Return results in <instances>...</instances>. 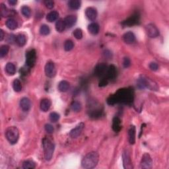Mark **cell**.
I'll return each mask as SVG.
<instances>
[{
  "label": "cell",
  "mask_w": 169,
  "mask_h": 169,
  "mask_svg": "<svg viewBox=\"0 0 169 169\" xmlns=\"http://www.w3.org/2000/svg\"><path fill=\"white\" fill-rule=\"evenodd\" d=\"M140 15L139 13H133L132 15H131L130 17L125 21H123L122 25L124 27H132L136 24L140 23Z\"/></svg>",
  "instance_id": "cell-5"
},
{
  "label": "cell",
  "mask_w": 169,
  "mask_h": 169,
  "mask_svg": "<svg viewBox=\"0 0 169 169\" xmlns=\"http://www.w3.org/2000/svg\"><path fill=\"white\" fill-rule=\"evenodd\" d=\"M146 33L151 38H156L159 35V31L153 24H149L145 27Z\"/></svg>",
  "instance_id": "cell-8"
},
{
  "label": "cell",
  "mask_w": 169,
  "mask_h": 169,
  "mask_svg": "<svg viewBox=\"0 0 169 169\" xmlns=\"http://www.w3.org/2000/svg\"><path fill=\"white\" fill-rule=\"evenodd\" d=\"M108 83V79L106 77H103L99 82V87H105Z\"/></svg>",
  "instance_id": "cell-41"
},
{
  "label": "cell",
  "mask_w": 169,
  "mask_h": 169,
  "mask_svg": "<svg viewBox=\"0 0 169 169\" xmlns=\"http://www.w3.org/2000/svg\"><path fill=\"white\" fill-rule=\"evenodd\" d=\"M123 65L124 68H128L131 65V61L129 58H124V61H123Z\"/></svg>",
  "instance_id": "cell-43"
},
{
  "label": "cell",
  "mask_w": 169,
  "mask_h": 169,
  "mask_svg": "<svg viewBox=\"0 0 169 169\" xmlns=\"http://www.w3.org/2000/svg\"><path fill=\"white\" fill-rule=\"evenodd\" d=\"M50 33V29L46 24H42L40 28V33L43 36H47Z\"/></svg>",
  "instance_id": "cell-31"
},
{
  "label": "cell",
  "mask_w": 169,
  "mask_h": 169,
  "mask_svg": "<svg viewBox=\"0 0 169 169\" xmlns=\"http://www.w3.org/2000/svg\"><path fill=\"white\" fill-rule=\"evenodd\" d=\"M99 159L98 154L96 152H91L85 156L81 161L82 167L86 169H91L97 165Z\"/></svg>",
  "instance_id": "cell-2"
},
{
  "label": "cell",
  "mask_w": 169,
  "mask_h": 169,
  "mask_svg": "<svg viewBox=\"0 0 169 169\" xmlns=\"http://www.w3.org/2000/svg\"><path fill=\"white\" fill-rule=\"evenodd\" d=\"M81 1L79 0H70L68 2V6L71 9L78 10L81 7Z\"/></svg>",
  "instance_id": "cell-24"
},
{
  "label": "cell",
  "mask_w": 169,
  "mask_h": 169,
  "mask_svg": "<svg viewBox=\"0 0 169 169\" xmlns=\"http://www.w3.org/2000/svg\"><path fill=\"white\" fill-rule=\"evenodd\" d=\"M8 3L11 5V6H14L15 5H16L17 3V0H9L8 1Z\"/></svg>",
  "instance_id": "cell-45"
},
{
  "label": "cell",
  "mask_w": 169,
  "mask_h": 169,
  "mask_svg": "<svg viewBox=\"0 0 169 169\" xmlns=\"http://www.w3.org/2000/svg\"><path fill=\"white\" fill-rule=\"evenodd\" d=\"M103 115V111L101 109H96V110H93L89 114L90 117L93 118H98L101 117V116Z\"/></svg>",
  "instance_id": "cell-34"
},
{
  "label": "cell",
  "mask_w": 169,
  "mask_h": 169,
  "mask_svg": "<svg viewBox=\"0 0 169 169\" xmlns=\"http://www.w3.org/2000/svg\"><path fill=\"white\" fill-rule=\"evenodd\" d=\"M36 167V164L33 161L28 160L23 163V168L24 169H33Z\"/></svg>",
  "instance_id": "cell-30"
},
{
  "label": "cell",
  "mask_w": 169,
  "mask_h": 169,
  "mask_svg": "<svg viewBox=\"0 0 169 169\" xmlns=\"http://www.w3.org/2000/svg\"><path fill=\"white\" fill-rule=\"evenodd\" d=\"M69 84L68 81H61L58 84V90L60 92H66L69 89Z\"/></svg>",
  "instance_id": "cell-28"
},
{
  "label": "cell",
  "mask_w": 169,
  "mask_h": 169,
  "mask_svg": "<svg viewBox=\"0 0 169 169\" xmlns=\"http://www.w3.org/2000/svg\"><path fill=\"white\" fill-rule=\"evenodd\" d=\"M89 32L93 35H96L99 33L100 30V27L98 24L96 23H92L88 26Z\"/></svg>",
  "instance_id": "cell-21"
},
{
  "label": "cell",
  "mask_w": 169,
  "mask_h": 169,
  "mask_svg": "<svg viewBox=\"0 0 169 169\" xmlns=\"http://www.w3.org/2000/svg\"><path fill=\"white\" fill-rule=\"evenodd\" d=\"M117 76V69L114 65H111L108 67L107 71L106 73V78L108 79V81L114 80Z\"/></svg>",
  "instance_id": "cell-10"
},
{
  "label": "cell",
  "mask_w": 169,
  "mask_h": 169,
  "mask_svg": "<svg viewBox=\"0 0 169 169\" xmlns=\"http://www.w3.org/2000/svg\"><path fill=\"white\" fill-rule=\"evenodd\" d=\"M135 127L134 126H131L130 130L128 131V137H129V142L132 145L135 142Z\"/></svg>",
  "instance_id": "cell-18"
},
{
  "label": "cell",
  "mask_w": 169,
  "mask_h": 169,
  "mask_svg": "<svg viewBox=\"0 0 169 169\" xmlns=\"http://www.w3.org/2000/svg\"><path fill=\"white\" fill-rule=\"evenodd\" d=\"M16 43L18 44L19 46H23L26 44V37L24 34H19L16 36L15 38Z\"/></svg>",
  "instance_id": "cell-26"
},
{
  "label": "cell",
  "mask_w": 169,
  "mask_h": 169,
  "mask_svg": "<svg viewBox=\"0 0 169 169\" xmlns=\"http://www.w3.org/2000/svg\"><path fill=\"white\" fill-rule=\"evenodd\" d=\"M66 29V24L63 19H59L56 23V29L59 33H62Z\"/></svg>",
  "instance_id": "cell-23"
},
{
  "label": "cell",
  "mask_w": 169,
  "mask_h": 169,
  "mask_svg": "<svg viewBox=\"0 0 169 169\" xmlns=\"http://www.w3.org/2000/svg\"><path fill=\"white\" fill-rule=\"evenodd\" d=\"M153 165V161L148 153H145L141 161V167L142 168H151Z\"/></svg>",
  "instance_id": "cell-9"
},
{
  "label": "cell",
  "mask_w": 169,
  "mask_h": 169,
  "mask_svg": "<svg viewBox=\"0 0 169 169\" xmlns=\"http://www.w3.org/2000/svg\"><path fill=\"white\" fill-rule=\"evenodd\" d=\"M64 23L66 24V27L68 29H70L75 25L77 22V17L75 15H71L67 16L65 19H64Z\"/></svg>",
  "instance_id": "cell-14"
},
{
  "label": "cell",
  "mask_w": 169,
  "mask_h": 169,
  "mask_svg": "<svg viewBox=\"0 0 169 169\" xmlns=\"http://www.w3.org/2000/svg\"><path fill=\"white\" fill-rule=\"evenodd\" d=\"M41 109L42 111L47 112L49 110L51 106V102L48 98H44L42 99L41 102Z\"/></svg>",
  "instance_id": "cell-20"
},
{
  "label": "cell",
  "mask_w": 169,
  "mask_h": 169,
  "mask_svg": "<svg viewBox=\"0 0 169 169\" xmlns=\"http://www.w3.org/2000/svg\"><path fill=\"white\" fill-rule=\"evenodd\" d=\"M149 68L153 71H156L159 69V66L155 62H152L149 64Z\"/></svg>",
  "instance_id": "cell-44"
},
{
  "label": "cell",
  "mask_w": 169,
  "mask_h": 169,
  "mask_svg": "<svg viewBox=\"0 0 169 169\" xmlns=\"http://www.w3.org/2000/svg\"><path fill=\"white\" fill-rule=\"evenodd\" d=\"M112 130L115 132H119L122 129L121 120L118 117H114L112 120Z\"/></svg>",
  "instance_id": "cell-19"
},
{
  "label": "cell",
  "mask_w": 169,
  "mask_h": 169,
  "mask_svg": "<svg viewBox=\"0 0 169 169\" xmlns=\"http://www.w3.org/2000/svg\"><path fill=\"white\" fill-rule=\"evenodd\" d=\"M73 35L76 39L80 40L83 37V31L81 29H76L73 31Z\"/></svg>",
  "instance_id": "cell-38"
},
{
  "label": "cell",
  "mask_w": 169,
  "mask_h": 169,
  "mask_svg": "<svg viewBox=\"0 0 169 169\" xmlns=\"http://www.w3.org/2000/svg\"><path fill=\"white\" fill-rule=\"evenodd\" d=\"M13 88L15 92H20L22 90V85L19 79H16L13 81Z\"/></svg>",
  "instance_id": "cell-32"
},
{
  "label": "cell",
  "mask_w": 169,
  "mask_h": 169,
  "mask_svg": "<svg viewBox=\"0 0 169 169\" xmlns=\"http://www.w3.org/2000/svg\"><path fill=\"white\" fill-rule=\"evenodd\" d=\"M7 140L11 144H15L19 138V132L16 127L11 126L7 129L6 131Z\"/></svg>",
  "instance_id": "cell-4"
},
{
  "label": "cell",
  "mask_w": 169,
  "mask_h": 169,
  "mask_svg": "<svg viewBox=\"0 0 169 169\" xmlns=\"http://www.w3.org/2000/svg\"><path fill=\"white\" fill-rule=\"evenodd\" d=\"M0 10H1V14L3 17H7V13H8V11H7V9L6 6H5L4 4L1 3V6H0Z\"/></svg>",
  "instance_id": "cell-39"
},
{
  "label": "cell",
  "mask_w": 169,
  "mask_h": 169,
  "mask_svg": "<svg viewBox=\"0 0 169 169\" xmlns=\"http://www.w3.org/2000/svg\"><path fill=\"white\" fill-rule=\"evenodd\" d=\"M45 130L47 133H52L54 132V127L52 126L51 124H46L45 125Z\"/></svg>",
  "instance_id": "cell-42"
},
{
  "label": "cell",
  "mask_w": 169,
  "mask_h": 169,
  "mask_svg": "<svg viewBox=\"0 0 169 169\" xmlns=\"http://www.w3.org/2000/svg\"><path fill=\"white\" fill-rule=\"evenodd\" d=\"M3 38H4V33L2 30H1V31H0V41H3Z\"/></svg>",
  "instance_id": "cell-46"
},
{
  "label": "cell",
  "mask_w": 169,
  "mask_h": 169,
  "mask_svg": "<svg viewBox=\"0 0 169 169\" xmlns=\"http://www.w3.org/2000/svg\"><path fill=\"white\" fill-rule=\"evenodd\" d=\"M59 17V13L56 11H52L51 12H50L49 13L47 14L46 15V20L48 22H54L56 21L57 19H58Z\"/></svg>",
  "instance_id": "cell-22"
},
{
  "label": "cell",
  "mask_w": 169,
  "mask_h": 169,
  "mask_svg": "<svg viewBox=\"0 0 169 169\" xmlns=\"http://www.w3.org/2000/svg\"><path fill=\"white\" fill-rule=\"evenodd\" d=\"M6 24L7 28L10 30H15L17 27V22L14 19H7Z\"/></svg>",
  "instance_id": "cell-27"
},
{
  "label": "cell",
  "mask_w": 169,
  "mask_h": 169,
  "mask_svg": "<svg viewBox=\"0 0 169 169\" xmlns=\"http://www.w3.org/2000/svg\"><path fill=\"white\" fill-rule=\"evenodd\" d=\"M85 15L89 21H94L97 17V11L94 7H88L85 10Z\"/></svg>",
  "instance_id": "cell-13"
},
{
  "label": "cell",
  "mask_w": 169,
  "mask_h": 169,
  "mask_svg": "<svg viewBox=\"0 0 169 169\" xmlns=\"http://www.w3.org/2000/svg\"><path fill=\"white\" fill-rule=\"evenodd\" d=\"M133 101V91L130 88H123L119 89L116 93L112 94L107 99L109 105H114L116 104L122 103L130 104Z\"/></svg>",
  "instance_id": "cell-1"
},
{
  "label": "cell",
  "mask_w": 169,
  "mask_h": 169,
  "mask_svg": "<svg viewBox=\"0 0 169 169\" xmlns=\"http://www.w3.org/2000/svg\"><path fill=\"white\" fill-rule=\"evenodd\" d=\"M9 48L7 45L1 46V48H0V57L3 58L4 56H6L9 52Z\"/></svg>",
  "instance_id": "cell-36"
},
{
  "label": "cell",
  "mask_w": 169,
  "mask_h": 169,
  "mask_svg": "<svg viewBox=\"0 0 169 169\" xmlns=\"http://www.w3.org/2000/svg\"><path fill=\"white\" fill-rule=\"evenodd\" d=\"M49 118H50V120L52 122L55 123L59 120V115L56 112H52L50 114Z\"/></svg>",
  "instance_id": "cell-37"
},
{
  "label": "cell",
  "mask_w": 169,
  "mask_h": 169,
  "mask_svg": "<svg viewBox=\"0 0 169 169\" xmlns=\"http://www.w3.org/2000/svg\"><path fill=\"white\" fill-rule=\"evenodd\" d=\"M21 11L22 14H23L25 17H27V18L30 17L31 15V9H30L29 7L27 6H24L22 7L21 9Z\"/></svg>",
  "instance_id": "cell-33"
},
{
  "label": "cell",
  "mask_w": 169,
  "mask_h": 169,
  "mask_svg": "<svg viewBox=\"0 0 169 169\" xmlns=\"http://www.w3.org/2000/svg\"><path fill=\"white\" fill-rule=\"evenodd\" d=\"M124 41L128 44H133L135 41V36L132 32H128L123 35Z\"/></svg>",
  "instance_id": "cell-17"
},
{
  "label": "cell",
  "mask_w": 169,
  "mask_h": 169,
  "mask_svg": "<svg viewBox=\"0 0 169 169\" xmlns=\"http://www.w3.org/2000/svg\"><path fill=\"white\" fill-rule=\"evenodd\" d=\"M45 73L46 75L48 78H52L54 77V74H55V66L53 62L49 61L46 64L45 68Z\"/></svg>",
  "instance_id": "cell-12"
},
{
  "label": "cell",
  "mask_w": 169,
  "mask_h": 169,
  "mask_svg": "<svg viewBox=\"0 0 169 169\" xmlns=\"http://www.w3.org/2000/svg\"><path fill=\"white\" fill-rule=\"evenodd\" d=\"M82 108L81 104L78 101H73L72 102V103L71 104V110L75 112H78L81 111Z\"/></svg>",
  "instance_id": "cell-29"
},
{
  "label": "cell",
  "mask_w": 169,
  "mask_h": 169,
  "mask_svg": "<svg viewBox=\"0 0 169 169\" xmlns=\"http://www.w3.org/2000/svg\"><path fill=\"white\" fill-rule=\"evenodd\" d=\"M74 47L73 42L71 40H68L64 43V49L66 51H70Z\"/></svg>",
  "instance_id": "cell-35"
},
{
  "label": "cell",
  "mask_w": 169,
  "mask_h": 169,
  "mask_svg": "<svg viewBox=\"0 0 169 169\" xmlns=\"http://www.w3.org/2000/svg\"><path fill=\"white\" fill-rule=\"evenodd\" d=\"M108 67L106 66V64L101 63L97 64L94 68V75L96 77H99V78H103L105 77L104 75H106V71H107Z\"/></svg>",
  "instance_id": "cell-7"
},
{
  "label": "cell",
  "mask_w": 169,
  "mask_h": 169,
  "mask_svg": "<svg viewBox=\"0 0 169 169\" xmlns=\"http://www.w3.org/2000/svg\"><path fill=\"white\" fill-rule=\"evenodd\" d=\"M20 106L24 111H29L31 108V102L30 99L27 97H23L20 101Z\"/></svg>",
  "instance_id": "cell-16"
},
{
  "label": "cell",
  "mask_w": 169,
  "mask_h": 169,
  "mask_svg": "<svg viewBox=\"0 0 169 169\" xmlns=\"http://www.w3.org/2000/svg\"><path fill=\"white\" fill-rule=\"evenodd\" d=\"M36 61V52L35 50H31L26 54V65L28 68H33Z\"/></svg>",
  "instance_id": "cell-6"
},
{
  "label": "cell",
  "mask_w": 169,
  "mask_h": 169,
  "mask_svg": "<svg viewBox=\"0 0 169 169\" xmlns=\"http://www.w3.org/2000/svg\"><path fill=\"white\" fill-rule=\"evenodd\" d=\"M84 127H85V124L83 122L78 124V125L75 128H73V130H71L70 133H69V135H70V137L72 138H77L78 137H79L81 135Z\"/></svg>",
  "instance_id": "cell-11"
},
{
  "label": "cell",
  "mask_w": 169,
  "mask_h": 169,
  "mask_svg": "<svg viewBox=\"0 0 169 169\" xmlns=\"http://www.w3.org/2000/svg\"><path fill=\"white\" fill-rule=\"evenodd\" d=\"M44 3L47 8L49 9H52L54 6V2L52 0H46V1H44Z\"/></svg>",
  "instance_id": "cell-40"
},
{
  "label": "cell",
  "mask_w": 169,
  "mask_h": 169,
  "mask_svg": "<svg viewBox=\"0 0 169 169\" xmlns=\"http://www.w3.org/2000/svg\"><path fill=\"white\" fill-rule=\"evenodd\" d=\"M42 145L44 152V157L47 161H49L52 159L54 151V143L48 138H44L42 141Z\"/></svg>",
  "instance_id": "cell-3"
},
{
  "label": "cell",
  "mask_w": 169,
  "mask_h": 169,
  "mask_svg": "<svg viewBox=\"0 0 169 169\" xmlns=\"http://www.w3.org/2000/svg\"><path fill=\"white\" fill-rule=\"evenodd\" d=\"M6 70L7 73H8L9 75H13L15 73V72H16L15 66V65H14L13 64L11 63V62H9V63H7L6 64Z\"/></svg>",
  "instance_id": "cell-25"
},
{
  "label": "cell",
  "mask_w": 169,
  "mask_h": 169,
  "mask_svg": "<svg viewBox=\"0 0 169 169\" xmlns=\"http://www.w3.org/2000/svg\"><path fill=\"white\" fill-rule=\"evenodd\" d=\"M123 163H124V167L125 168H132V164H131V159L130 154H129L128 151H125L123 153Z\"/></svg>",
  "instance_id": "cell-15"
}]
</instances>
